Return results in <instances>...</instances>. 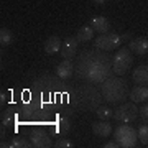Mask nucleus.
<instances>
[{
	"label": "nucleus",
	"mask_w": 148,
	"mask_h": 148,
	"mask_svg": "<svg viewBox=\"0 0 148 148\" xmlns=\"http://www.w3.org/2000/svg\"><path fill=\"white\" fill-rule=\"evenodd\" d=\"M61 38L56 36V35H53V36H49L45 41V45H43V49H45V53L48 54V56H51V54H56L58 51H61Z\"/></svg>",
	"instance_id": "obj_15"
},
{
	"label": "nucleus",
	"mask_w": 148,
	"mask_h": 148,
	"mask_svg": "<svg viewBox=\"0 0 148 148\" xmlns=\"http://www.w3.org/2000/svg\"><path fill=\"white\" fill-rule=\"evenodd\" d=\"M89 25L94 28V32L101 33V35L109 33V30H110V21L106 16H92L89 21Z\"/></svg>",
	"instance_id": "obj_11"
},
{
	"label": "nucleus",
	"mask_w": 148,
	"mask_h": 148,
	"mask_svg": "<svg viewBox=\"0 0 148 148\" xmlns=\"http://www.w3.org/2000/svg\"><path fill=\"white\" fill-rule=\"evenodd\" d=\"M125 38H128V35L120 36L115 33H104L94 40V48H97L99 51H115L122 46V41Z\"/></svg>",
	"instance_id": "obj_6"
},
{
	"label": "nucleus",
	"mask_w": 148,
	"mask_h": 148,
	"mask_svg": "<svg viewBox=\"0 0 148 148\" xmlns=\"http://www.w3.org/2000/svg\"><path fill=\"white\" fill-rule=\"evenodd\" d=\"M30 143L32 142H28L27 138H15L12 142V148H28V147H32Z\"/></svg>",
	"instance_id": "obj_21"
},
{
	"label": "nucleus",
	"mask_w": 148,
	"mask_h": 148,
	"mask_svg": "<svg viewBox=\"0 0 148 148\" xmlns=\"http://www.w3.org/2000/svg\"><path fill=\"white\" fill-rule=\"evenodd\" d=\"M73 71H74V64L71 59H64L63 63L58 64V68H56V76H58L59 79H69L71 76H73Z\"/></svg>",
	"instance_id": "obj_14"
},
{
	"label": "nucleus",
	"mask_w": 148,
	"mask_h": 148,
	"mask_svg": "<svg viewBox=\"0 0 148 148\" xmlns=\"http://www.w3.org/2000/svg\"><path fill=\"white\" fill-rule=\"evenodd\" d=\"M13 33L8 30V28H5V27H2L0 28V45L2 46H8V45H12L13 43Z\"/></svg>",
	"instance_id": "obj_18"
},
{
	"label": "nucleus",
	"mask_w": 148,
	"mask_h": 148,
	"mask_svg": "<svg viewBox=\"0 0 148 148\" xmlns=\"http://www.w3.org/2000/svg\"><path fill=\"white\" fill-rule=\"evenodd\" d=\"M138 140L143 143V145H147L148 147V123L147 125H142V127L138 128Z\"/></svg>",
	"instance_id": "obj_20"
},
{
	"label": "nucleus",
	"mask_w": 148,
	"mask_h": 148,
	"mask_svg": "<svg viewBox=\"0 0 148 148\" xmlns=\"http://www.w3.org/2000/svg\"><path fill=\"white\" fill-rule=\"evenodd\" d=\"M133 66V54L128 48H119L112 59V73L117 76H123Z\"/></svg>",
	"instance_id": "obj_3"
},
{
	"label": "nucleus",
	"mask_w": 148,
	"mask_h": 148,
	"mask_svg": "<svg viewBox=\"0 0 148 148\" xmlns=\"http://www.w3.org/2000/svg\"><path fill=\"white\" fill-rule=\"evenodd\" d=\"M102 147H104V148H119L120 145H119V143H117L115 140H109V142H107V143H104Z\"/></svg>",
	"instance_id": "obj_25"
},
{
	"label": "nucleus",
	"mask_w": 148,
	"mask_h": 148,
	"mask_svg": "<svg viewBox=\"0 0 148 148\" xmlns=\"http://www.w3.org/2000/svg\"><path fill=\"white\" fill-rule=\"evenodd\" d=\"M77 45H79V41L76 40V36L74 38L68 36L66 40H63V43H61V56L64 59H73L77 53Z\"/></svg>",
	"instance_id": "obj_9"
},
{
	"label": "nucleus",
	"mask_w": 148,
	"mask_h": 148,
	"mask_svg": "<svg viewBox=\"0 0 148 148\" xmlns=\"http://www.w3.org/2000/svg\"><path fill=\"white\" fill-rule=\"evenodd\" d=\"M102 94H99L92 86H82V89L79 90V102L77 106L82 110H95L101 106Z\"/></svg>",
	"instance_id": "obj_4"
},
{
	"label": "nucleus",
	"mask_w": 148,
	"mask_h": 148,
	"mask_svg": "<svg viewBox=\"0 0 148 148\" xmlns=\"http://www.w3.org/2000/svg\"><path fill=\"white\" fill-rule=\"evenodd\" d=\"M92 132H94L97 137H101V138H107L110 133H114L112 132V125L107 120H101V122L92 123Z\"/></svg>",
	"instance_id": "obj_16"
},
{
	"label": "nucleus",
	"mask_w": 148,
	"mask_h": 148,
	"mask_svg": "<svg viewBox=\"0 0 148 148\" xmlns=\"http://www.w3.org/2000/svg\"><path fill=\"white\" fill-rule=\"evenodd\" d=\"M92 2H94L95 5H104L106 2H109V0H92Z\"/></svg>",
	"instance_id": "obj_26"
},
{
	"label": "nucleus",
	"mask_w": 148,
	"mask_h": 148,
	"mask_svg": "<svg viewBox=\"0 0 148 148\" xmlns=\"http://www.w3.org/2000/svg\"><path fill=\"white\" fill-rule=\"evenodd\" d=\"M114 140H115L122 148H132L137 145L138 142V133L135 132V128L130 125H119L114 130Z\"/></svg>",
	"instance_id": "obj_5"
},
{
	"label": "nucleus",
	"mask_w": 148,
	"mask_h": 148,
	"mask_svg": "<svg viewBox=\"0 0 148 148\" xmlns=\"http://www.w3.org/2000/svg\"><path fill=\"white\" fill-rule=\"evenodd\" d=\"M132 79L137 86H148V64L137 66L135 71H133Z\"/></svg>",
	"instance_id": "obj_12"
},
{
	"label": "nucleus",
	"mask_w": 148,
	"mask_h": 148,
	"mask_svg": "<svg viewBox=\"0 0 148 148\" xmlns=\"http://www.w3.org/2000/svg\"><path fill=\"white\" fill-rule=\"evenodd\" d=\"M101 94L102 99L110 104H119V102L125 101L130 94L128 86L125 82V79L120 77H107L101 86Z\"/></svg>",
	"instance_id": "obj_2"
},
{
	"label": "nucleus",
	"mask_w": 148,
	"mask_h": 148,
	"mask_svg": "<svg viewBox=\"0 0 148 148\" xmlns=\"http://www.w3.org/2000/svg\"><path fill=\"white\" fill-rule=\"evenodd\" d=\"M30 142H32V147H35V148H49V147H53L51 137H49L43 128H33L32 132H30Z\"/></svg>",
	"instance_id": "obj_8"
},
{
	"label": "nucleus",
	"mask_w": 148,
	"mask_h": 148,
	"mask_svg": "<svg viewBox=\"0 0 148 148\" xmlns=\"http://www.w3.org/2000/svg\"><path fill=\"white\" fill-rule=\"evenodd\" d=\"M130 101L135 102V104H142V102L148 101V86H137L130 90Z\"/></svg>",
	"instance_id": "obj_13"
},
{
	"label": "nucleus",
	"mask_w": 148,
	"mask_h": 148,
	"mask_svg": "<svg viewBox=\"0 0 148 148\" xmlns=\"http://www.w3.org/2000/svg\"><path fill=\"white\" fill-rule=\"evenodd\" d=\"M95 115H97V119H101V120H107V119H110L114 115V112H112V109L109 106H99L95 109Z\"/></svg>",
	"instance_id": "obj_19"
},
{
	"label": "nucleus",
	"mask_w": 148,
	"mask_h": 148,
	"mask_svg": "<svg viewBox=\"0 0 148 148\" xmlns=\"http://www.w3.org/2000/svg\"><path fill=\"white\" fill-rule=\"evenodd\" d=\"M128 49L132 53L138 54V56H143V54L148 53V38L140 36V38H133L128 43Z\"/></svg>",
	"instance_id": "obj_10"
},
{
	"label": "nucleus",
	"mask_w": 148,
	"mask_h": 148,
	"mask_svg": "<svg viewBox=\"0 0 148 148\" xmlns=\"http://www.w3.org/2000/svg\"><path fill=\"white\" fill-rule=\"evenodd\" d=\"M138 114H140V117H142L143 120L148 123V101L145 102V106H142V109L138 110Z\"/></svg>",
	"instance_id": "obj_23"
},
{
	"label": "nucleus",
	"mask_w": 148,
	"mask_h": 148,
	"mask_svg": "<svg viewBox=\"0 0 148 148\" xmlns=\"http://www.w3.org/2000/svg\"><path fill=\"white\" fill-rule=\"evenodd\" d=\"M138 115V109L135 106V102H127V104H122L115 109L114 112V119L117 122H122V123H130V122H135Z\"/></svg>",
	"instance_id": "obj_7"
},
{
	"label": "nucleus",
	"mask_w": 148,
	"mask_h": 148,
	"mask_svg": "<svg viewBox=\"0 0 148 148\" xmlns=\"http://www.w3.org/2000/svg\"><path fill=\"white\" fill-rule=\"evenodd\" d=\"M76 40L79 43H86V41H90V40H94V28L90 27V25H84V27H81L76 33Z\"/></svg>",
	"instance_id": "obj_17"
},
{
	"label": "nucleus",
	"mask_w": 148,
	"mask_h": 148,
	"mask_svg": "<svg viewBox=\"0 0 148 148\" xmlns=\"http://www.w3.org/2000/svg\"><path fill=\"white\" fill-rule=\"evenodd\" d=\"M53 147L56 148H73V142H69V140H58L56 142V145H53Z\"/></svg>",
	"instance_id": "obj_22"
},
{
	"label": "nucleus",
	"mask_w": 148,
	"mask_h": 148,
	"mask_svg": "<svg viewBox=\"0 0 148 148\" xmlns=\"http://www.w3.org/2000/svg\"><path fill=\"white\" fill-rule=\"evenodd\" d=\"M0 101H2V106H7V104L10 102V92H2Z\"/></svg>",
	"instance_id": "obj_24"
},
{
	"label": "nucleus",
	"mask_w": 148,
	"mask_h": 148,
	"mask_svg": "<svg viewBox=\"0 0 148 148\" xmlns=\"http://www.w3.org/2000/svg\"><path fill=\"white\" fill-rule=\"evenodd\" d=\"M112 61L104 53H99L97 48L87 49L77 58L76 74L81 79H87L94 84H102L107 77H110Z\"/></svg>",
	"instance_id": "obj_1"
}]
</instances>
